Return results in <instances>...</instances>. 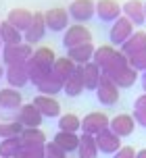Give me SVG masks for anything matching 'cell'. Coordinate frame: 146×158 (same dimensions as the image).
<instances>
[{
  "instance_id": "cell-1",
  "label": "cell",
  "mask_w": 146,
  "mask_h": 158,
  "mask_svg": "<svg viewBox=\"0 0 146 158\" xmlns=\"http://www.w3.org/2000/svg\"><path fill=\"white\" fill-rule=\"evenodd\" d=\"M33 56V46L29 44H15V46H2V63L4 67H11V64H23L27 63Z\"/></svg>"
},
{
  "instance_id": "cell-2",
  "label": "cell",
  "mask_w": 146,
  "mask_h": 158,
  "mask_svg": "<svg viewBox=\"0 0 146 158\" xmlns=\"http://www.w3.org/2000/svg\"><path fill=\"white\" fill-rule=\"evenodd\" d=\"M67 13H69V19L84 25L96 15V2L94 0H73L67 8Z\"/></svg>"
},
{
  "instance_id": "cell-3",
  "label": "cell",
  "mask_w": 146,
  "mask_h": 158,
  "mask_svg": "<svg viewBox=\"0 0 146 158\" xmlns=\"http://www.w3.org/2000/svg\"><path fill=\"white\" fill-rule=\"evenodd\" d=\"M90 42H92V31L86 25L73 23L65 29V35H63V46L65 48L81 46V44H90Z\"/></svg>"
},
{
  "instance_id": "cell-4",
  "label": "cell",
  "mask_w": 146,
  "mask_h": 158,
  "mask_svg": "<svg viewBox=\"0 0 146 158\" xmlns=\"http://www.w3.org/2000/svg\"><path fill=\"white\" fill-rule=\"evenodd\" d=\"M96 92V98L100 104H105V106H115V104L119 102V87L115 85L111 79L106 77V75H102L100 77V81H98V87L94 89Z\"/></svg>"
},
{
  "instance_id": "cell-5",
  "label": "cell",
  "mask_w": 146,
  "mask_h": 158,
  "mask_svg": "<svg viewBox=\"0 0 146 158\" xmlns=\"http://www.w3.org/2000/svg\"><path fill=\"white\" fill-rule=\"evenodd\" d=\"M44 21H46V29H50V31H54V33L65 31L67 27H69V13L63 6L48 8L44 13Z\"/></svg>"
},
{
  "instance_id": "cell-6",
  "label": "cell",
  "mask_w": 146,
  "mask_h": 158,
  "mask_svg": "<svg viewBox=\"0 0 146 158\" xmlns=\"http://www.w3.org/2000/svg\"><path fill=\"white\" fill-rule=\"evenodd\" d=\"M109 121H111V118L106 117L105 112H100V110L88 112L86 117L81 118V133H88V135L100 133L102 129L109 127Z\"/></svg>"
},
{
  "instance_id": "cell-7",
  "label": "cell",
  "mask_w": 146,
  "mask_h": 158,
  "mask_svg": "<svg viewBox=\"0 0 146 158\" xmlns=\"http://www.w3.org/2000/svg\"><path fill=\"white\" fill-rule=\"evenodd\" d=\"M44 35H46V21H44V13H42V10H36V13H33L32 25H29V27L25 29V33H23V42H25V44H29V46H33V44L42 42Z\"/></svg>"
},
{
  "instance_id": "cell-8",
  "label": "cell",
  "mask_w": 146,
  "mask_h": 158,
  "mask_svg": "<svg viewBox=\"0 0 146 158\" xmlns=\"http://www.w3.org/2000/svg\"><path fill=\"white\" fill-rule=\"evenodd\" d=\"M94 139H96L98 152H102V154H115V152L121 148V137H117L109 127L94 135Z\"/></svg>"
},
{
  "instance_id": "cell-9",
  "label": "cell",
  "mask_w": 146,
  "mask_h": 158,
  "mask_svg": "<svg viewBox=\"0 0 146 158\" xmlns=\"http://www.w3.org/2000/svg\"><path fill=\"white\" fill-rule=\"evenodd\" d=\"M134 127H136V121L127 112H121V114H117V117H113L109 121V129L117 137H127V135H131L134 133Z\"/></svg>"
},
{
  "instance_id": "cell-10",
  "label": "cell",
  "mask_w": 146,
  "mask_h": 158,
  "mask_svg": "<svg viewBox=\"0 0 146 158\" xmlns=\"http://www.w3.org/2000/svg\"><path fill=\"white\" fill-rule=\"evenodd\" d=\"M131 33H134V23H131V21H127V19L121 15L117 21H113L111 31H109V38H111V42H113V44L121 46V44L130 38Z\"/></svg>"
},
{
  "instance_id": "cell-11",
  "label": "cell",
  "mask_w": 146,
  "mask_h": 158,
  "mask_svg": "<svg viewBox=\"0 0 146 158\" xmlns=\"http://www.w3.org/2000/svg\"><path fill=\"white\" fill-rule=\"evenodd\" d=\"M96 17L105 23H113L121 17V4L117 0H98L96 2Z\"/></svg>"
},
{
  "instance_id": "cell-12",
  "label": "cell",
  "mask_w": 146,
  "mask_h": 158,
  "mask_svg": "<svg viewBox=\"0 0 146 158\" xmlns=\"http://www.w3.org/2000/svg\"><path fill=\"white\" fill-rule=\"evenodd\" d=\"M119 50H121L127 58L134 56V54H140V52H146V31H142V29H140V31H134L130 38L119 46Z\"/></svg>"
},
{
  "instance_id": "cell-13",
  "label": "cell",
  "mask_w": 146,
  "mask_h": 158,
  "mask_svg": "<svg viewBox=\"0 0 146 158\" xmlns=\"http://www.w3.org/2000/svg\"><path fill=\"white\" fill-rule=\"evenodd\" d=\"M4 79L8 81L11 87H23L29 83V75H27V67L23 64H11L4 67Z\"/></svg>"
},
{
  "instance_id": "cell-14",
  "label": "cell",
  "mask_w": 146,
  "mask_h": 158,
  "mask_svg": "<svg viewBox=\"0 0 146 158\" xmlns=\"http://www.w3.org/2000/svg\"><path fill=\"white\" fill-rule=\"evenodd\" d=\"M4 21H8L15 29H19L21 33H25V29H27V27L32 25V21H33V13L27 10V8H11Z\"/></svg>"
},
{
  "instance_id": "cell-15",
  "label": "cell",
  "mask_w": 146,
  "mask_h": 158,
  "mask_svg": "<svg viewBox=\"0 0 146 158\" xmlns=\"http://www.w3.org/2000/svg\"><path fill=\"white\" fill-rule=\"evenodd\" d=\"M17 121L23 127H40L44 117L33 104H21V108L17 110Z\"/></svg>"
},
{
  "instance_id": "cell-16",
  "label": "cell",
  "mask_w": 146,
  "mask_h": 158,
  "mask_svg": "<svg viewBox=\"0 0 146 158\" xmlns=\"http://www.w3.org/2000/svg\"><path fill=\"white\" fill-rule=\"evenodd\" d=\"M33 106L40 110V114L42 117H61V104L52 98V96H42V94H38L36 98H33Z\"/></svg>"
},
{
  "instance_id": "cell-17",
  "label": "cell",
  "mask_w": 146,
  "mask_h": 158,
  "mask_svg": "<svg viewBox=\"0 0 146 158\" xmlns=\"http://www.w3.org/2000/svg\"><path fill=\"white\" fill-rule=\"evenodd\" d=\"M121 15L125 17L127 21H131L134 25L146 23V19H144V2H142V0H127V2L121 6Z\"/></svg>"
},
{
  "instance_id": "cell-18",
  "label": "cell",
  "mask_w": 146,
  "mask_h": 158,
  "mask_svg": "<svg viewBox=\"0 0 146 158\" xmlns=\"http://www.w3.org/2000/svg\"><path fill=\"white\" fill-rule=\"evenodd\" d=\"M94 44H81V46H73V48H67V58H71L73 63L81 67L86 63H92V56H94Z\"/></svg>"
},
{
  "instance_id": "cell-19",
  "label": "cell",
  "mask_w": 146,
  "mask_h": 158,
  "mask_svg": "<svg viewBox=\"0 0 146 158\" xmlns=\"http://www.w3.org/2000/svg\"><path fill=\"white\" fill-rule=\"evenodd\" d=\"M75 71H77V64L73 63L71 58H67V56H57V60L52 64V75H54L61 83H65Z\"/></svg>"
},
{
  "instance_id": "cell-20",
  "label": "cell",
  "mask_w": 146,
  "mask_h": 158,
  "mask_svg": "<svg viewBox=\"0 0 146 158\" xmlns=\"http://www.w3.org/2000/svg\"><path fill=\"white\" fill-rule=\"evenodd\" d=\"M23 104V96L15 87H4L0 89V108L4 110H19Z\"/></svg>"
},
{
  "instance_id": "cell-21",
  "label": "cell",
  "mask_w": 146,
  "mask_h": 158,
  "mask_svg": "<svg viewBox=\"0 0 146 158\" xmlns=\"http://www.w3.org/2000/svg\"><path fill=\"white\" fill-rule=\"evenodd\" d=\"M21 139V146L23 148H32V146H44L48 142L46 139V133L42 131L40 127H23V131L19 135Z\"/></svg>"
},
{
  "instance_id": "cell-22",
  "label": "cell",
  "mask_w": 146,
  "mask_h": 158,
  "mask_svg": "<svg viewBox=\"0 0 146 158\" xmlns=\"http://www.w3.org/2000/svg\"><path fill=\"white\" fill-rule=\"evenodd\" d=\"M106 77L111 79L117 87H131L136 81H138V71L131 69L130 64H127V67H123V69L111 73V75H106Z\"/></svg>"
},
{
  "instance_id": "cell-23",
  "label": "cell",
  "mask_w": 146,
  "mask_h": 158,
  "mask_svg": "<svg viewBox=\"0 0 146 158\" xmlns=\"http://www.w3.org/2000/svg\"><path fill=\"white\" fill-rule=\"evenodd\" d=\"M79 73H81V79H84V89H96L98 87V81L102 77V71L98 69L94 63H86L79 67Z\"/></svg>"
},
{
  "instance_id": "cell-24",
  "label": "cell",
  "mask_w": 146,
  "mask_h": 158,
  "mask_svg": "<svg viewBox=\"0 0 146 158\" xmlns=\"http://www.w3.org/2000/svg\"><path fill=\"white\" fill-rule=\"evenodd\" d=\"M52 142L57 143L63 152L71 154V152H77V146H79V135H77V133H69V131H57V133H54V137H52Z\"/></svg>"
},
{
  "instance_id": "cell-25",
  "label": "cell",
  "mask_w": 146,
  "mask_h": 158,
  "mask_svg": "<svg viewBox=\"0 0 146 158\" xmlns=\"http://www.w3.org/2000/svg\"><path fill=\"white\" fill-rule=\"evenodd\" d=\"M36 89H38L42 96H52V98H54L58 92H63V83H61V81L52 75V71H50L48 75H44V77L36 83Z\"/></svg>"
},
{
  "instance_id": "cell-26",
  "label": "cell",
  "mask_w": 146,
  "mask_h": 158,
  "mask_svg": "<svg viewBox=\"0 0 146 158\" xmlns=\"http://www.w3.org/2000/svg\"><path fill=\"white\" fill-rule=\"evenodd\" d=\"M0 42L2 46H15V44H21L23 42V33L15 29L8 21H0Z\"/></svg>"
},
{
  "instance_id": "cell-27",
  "label": "cell",
  "mask_w": 146,
  "mask_h": 158,
  "mask_svg": "<svg viewBox=\"0 0 146 158\" xmlns=\"http://www.w3.org/2000/svg\"><path fill=\"white\" fill-rule=\"evenodd\" d=\"M98 156V146L94 135L81 133L79 135V146H77V158H96Z\"/></svg>"
},
{
  "instance_id": "cell-28",
  "label": "cell",
  "mask_w": 146,
  "mask_h": 158,
  "mask_svg": "<svg viewBox=\"0 0 146 158\" xmlns=\"http://www.w3.org/2000/svg\"><path fill=\"white\" fill-rule=\"evenodd\" d=\"M115 52H117V48L111 46V44H105V46H98L96 50H94V56H92V63L96 64L100 71H105L106 64L111 63V58L115 56Z\"/></svg>"
},
{
  "instance_id": "cell-29",
  "label": "cell",
  "mask_w": 146,
  "mask_h": 158,
  "mask_svg": "<svg viewBox=\"0 0 146 158\" xmlns=\"http://www.w3.org/2000/svg\"><path fill=\"white\" fill-rule=\"evenodd\" d=\"M58 131H69V133H77L81 131V118L73 112H65L58 117Z\"/></svg>"
},
{
  "instance_id": "cell-30",
  "label": "cell",
  "mask_w": 146,
  "mask_h": 158,
  "mask_svg": "<svg viewBox=\"0 0 146 158\" xmlns=\"http://www.w3.org/2000/svg\"><path fill=\"white\" fill-rule=\"evenodd\" d=\"M63 92H65L67 96H71V98H75V96H79L81 92H84V79H81L79 67H77V71L63 83Z\"/></svg>"
},
{
  "instance_id": "cell-31",
  "label": "cell",
  "mask_w": 146,
  "mask_h": 158,
  "mask_svg": "<svg viewBox=\"0 0 146 158\" xmlns=\"http://www.w3.org/2000/svg\"><path fill=\"white\" fill-rule=\"evenodd\" d=\"M25 67H27V75H29V83H38L44 75H48L52 69H48V67H44L42 63H38L36 58H29L27 63H25Z\"/></svg>"
},
{
  "instance_id": "cell-32",
  "label": "cell",
  "mask_w": 146,
  "mask_h": 158,
  "mask_svg": "<svg viewBox=\"0 0 146 158\" xmlns=\"http://www.w3.org/2000/svg\"><path fill=\"white\" fill-rule=\"evenodd\" d=\"M32 58H36V60L42 63L44 67L52 69V64H54V60H57V52H54L50 46H40V48H36V50H33Z\"/></svg>"
},
{
  "instance_id": "cell-33",
  "label": "cell",
  "mask_w": 146,
  "mask_h": 158,
  "mask_svg": "<svg viewBox=\"0 0 146 158\" xmlns=\"http://www.w3.org/2000/svg\"><path fill=\"white\" fill-rule=\"evenodd\" d=\"M21 148L23 146H21V139L19 137H4L0 142V158H13Z\"/></svg>"
},
{
  "instance_id": "cell-34",
  "label": "cell",
  "mask_w": 146,
  "mask_h": 158,
  "mask_svg": "<svg viewBox=\"0 0 146 158\" xmlns=\"http://www.w3.org/2000/svg\"><path fill=\"white\" fill-rule=\"evenodd\" d=\"M130 64V58L123 54L121 50H117L115 52V56L111 58V63L106 64V69L102 71V75H111V73H115V71H119V69H123V67H127Z\"/></svg>"
},
{
  "instance_id": "cell-35",
  "label": "cell",
  "mask_w": 146,
  "mask_h": 158,
  "mask_svg": "<svg viewBox=\"0 0 146 158\" xmlns=\"http://www.w3.org/2000/svg\"><path fill=\"white\" fill-rule=\"evenodd\" d=\"M23 131V125L19 123V121H6V123H0V137L4 139V137H19Z\"/></svg>"
},
{
  "instance_id": "cell-36",
  "label": "cell",
  "mask_w": 146,
  "mask_h": 158,
  "mask_svg": "<svg viewBox=\"0 0 146 158\" xmlns=\"http://www.w3.org/2000/svg\"><path fill=\"white\" fill-rule=\"evenodd\" d=\"M13 158H46L44 146H32V148H21Z\"/></svg>"
},
{
  "instance_id": "cell-37",
  "label": "cell",
  "mask_w": 146,
  "mask_h": 158,
  "mask_svg": "<svg viewBox=\"0 0 146 158\" xmlns=\"http://www.w3.org/2000/svg\"><path fill=\"white\" fill-rule=\"evenodd\" d=\"M44 152H46V158H67V152H63L54 142L44 143Z\"/></svg>"
},
{
  "instance_id": "cell-38",
  "label": "cell",
  "mask_w": 146,
  "mask_h": 158,
  "mask_svg": "<svg viewBox=\"0 0 146 158\" xmlns=\"http://www.w3.org/2000/svg\"><path fill=\"white\" fill-rule=\"evenodd\" d=\"M130 67L136 69V71H146V52L130 56Z\"/></svg>"
},
{
  "instance_id": "cell-39",
  "label": "cell",
  "mask_w": 146,
  "mask_h": 158,
  "mask_svg": "<svg viewBox=\"0 0 146 158\" xmlns=\"http://www.w3.org/2000/svg\"><path fill=\"white\" fill-rule=\"evenodd\" d=\"M113 158H136V150H134L131 146H121V148L113 154Z\"/></svg>"
},
{
  "instance_id": "cell-40",
  "label": "cell",
  "mask_w": 146,
  "mask_h": 158,
  "mask_svg": "<svg viewBox=\"0 0 146 158\" xmlns=\"http://www.w3.org/2000/svg\"><path fill=\"white\" fill-rule=\"evenodd\" d=\"M134 121H136V125H140V127H144L146 129V110H134Z\"/></svg>"
},
{
  "instance_id": "cell-41",
  "label": "cell",
  "mask_w": 146,
  "mask_h": 158,
  "mask_svg": "<svg viewBox=\"0 0 146 158\" xmlns=\"http://www.w3.org/2000/svg\"><path fill=\"white\" fill-rule=\"evenodd\" d=\"M134 110H146V92L136 98V102H134Z\"/></svg>"
},
{
  "instance_id": "cell-42",
  "label": "cell",
  "mask_w": 146,
  "mask_h": 158,
  "mask_svg": "<svg viewBox=\"0 0 146 158\" xmlns=\"http://www.w3.org/2000/svg\"><path fill=\"white\" fill-rule=\"evenodd\" d=\"M136 158H146V148H142V150L136 152Z\"/></svg>"
},
{
  "instance_id": "cell-43",
  "label": "cell",
  "mask_w": 146,
  "mask_h": 158,
  "mask_svg": "<svg viewBox=\"0 0 146 158\" xmlns=\"http://www.w3.org/2000/svg\"><path fill=\"white\" fill-rule=\"evenodd\" d=\"M142 87H144V92H146V71L142 73Z\"/></svg>"
},
{
  "instance_id": "cell-44",
  "label": "cell",
  "mask_w": 146,
  "mask_h": 158,
  "mask_svg": "<svg viewBox=\"0 0 146 158\" xmlns=\"http://www.w3.org/2000/svg\"><path fill=\"white\" fill-rule=\"evenodd\" d=\"M4 77V67H0V79Z\"/></svg>"
},
{
  "instance_id": "cell-45",
  "label": "cell",
  "mask_w": 146,
  "mask_h": 158,
  "mask_svg": "<svg viewBox=\"0 0 146 158\" xmlns=\"http://www.w3.org/2000/svg\"><path fill=\"white\" fill-rule=\"evenodd\" d=\"M144 19H146V2H144Z\"/></svg>"
},
{
  "instance_id": "cell-46",
  "label": "cell",
  "mask_w": 146,
  "mask_h": 158,
  "mask_svg": "<svg viewBox=\"0 0 146 158\" xmlns=\"http://www.w3.org/2000/svg\"><path fill=\"white\" fill-rule=\"evenodd\" d=\"M0 46H2V42H0Z\"/></svg>"
},
{
  "instance_id": "cell-47",
  "label": "cell",
  "mask_w": 146,
  "mask_h": 158,
  "mask_svg": "<svg viewBox=\"0 0 146 158\" xmlns=\"http://www.w3.org/2000/svg\"><path fill=\"white\" fill-rule=\"evenodd\" d=\"M67 158H69V156H67Z\"/></svg>"
}]
</instances>
